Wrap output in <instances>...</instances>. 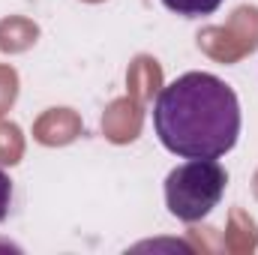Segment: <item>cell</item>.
Instances as JSON below:
<instances>
[{"label":"cell","mask_w":258,"mask_h":255,"mask_svg":"<svg viewBox=\"0 0 258 255\" xmlns=\"http://www.w3.org/2000/svg\"><path fill=\"white\" fill-rule=\"evenodd\" d=\"M9 210H12V180H9V174L0 168V222L9 216Z\"/></svg>","instance_id":"4"},{"label":"cell","mask_w":258,"mask_h":255,"mask_svg":"<svg viewBox=\"0 0 258 255\" xmlns=\"http://www.w3.org/2000/svg\"><path fill=\"white\" fill-rule=\"evenodd\" d=\"M228 186V171L216 159H189L168 171L165 177V207L180 222L207 219Z\"/></svg>","instance_id":"2"},{"label":"cell","mask_w":258,"mask_h":255,"mask_svg":"<svg viewBox=\"0 0 258 255\" xmlns=\"http://www.w3.org/2000/svg\"><path fill=\"white\" fill-rule=\"evenodd\" d=\"M225 0H162V6L180 18H204L213 15Z\"/></svg>","instance_id":"3"},{"label":"cell","mask_w":258,"mask_h":255,"mask_svg":"<svg viewBox=\"0 0 258 255\" xmlns=\"http://www.w3.org/2000/svg\"><path fill=\"white\" fill-rule=\"evenodd\" d=\"M153 132L183 159H219L240 138V102L231 84L213 72H183L153 99Z\"/></svg>","instance_id":"1"}]
</instances>
